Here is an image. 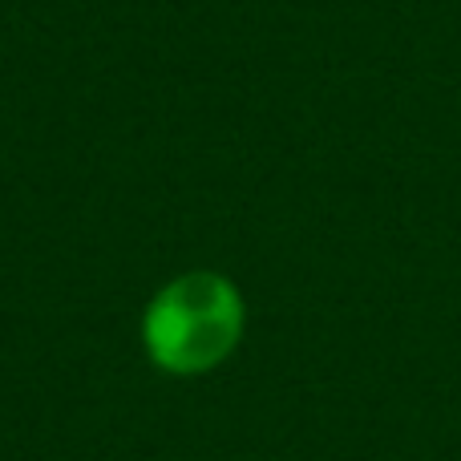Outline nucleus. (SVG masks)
<instances>
[{"instance_id": "1", "label": "nucleus", "mask_w": 461, "mask_h": 461, "mask_svg": "<svg viewBox=\"0 0 461 461\" xmlns=\"http://www.w3.org/2000/svg\"><path fill=\"white\" fill-rule=\"evenodd\" d=\"M243 324L247 303L227 276L186 271L146 303L142 344L162 373L203 376L239 348Z\"/></svg>"}]
</instances>
